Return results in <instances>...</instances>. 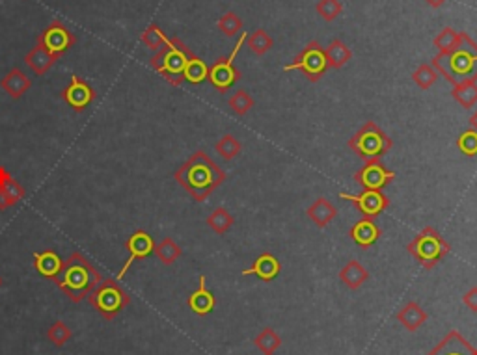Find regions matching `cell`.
Here are the masks:
<instances>
[{
  "instance_id": "obj_32",
  "label": "cell",
  "mask_w": 477,
  "mask_h": 355,
  "mask_svg": "<svg viewBox=\"0 0 477 355\" xmlns=\"http://www.w3.org/2000/svg\"><path fill=\"white\" fill-rule=\"evenodd\" d=\"M140 39H142V43L146 45L147 49H152V50H161L166 45V41H168V36L159 28V25H155V22H152L149 27L142 32V36H140Z\"/></svg>"
},
{
  "instance_id": "obj_43",
  "label": "cell",
  "mask_w": 477,
  "mask_h": 355,
  "mask_svg": "<svg viewBox=\"0 0 477 355\" xmlns=\"http://www.w3.org/2000/svg\"><path fill=\"white\" fill-rule=\"evenodd\" d=\"M10 207H13V204H11V201L8 200V197H6L4 192L0 190V210H8Z\"/></svg>"
},
{
  "instance_id": "obj_6",
  "label": "cell",
  "mask_w": 477,
  "mask_h": 355,
  "mask_svg": "<svg viewBox=\"0 0 477 355\" xmlns=\"http://www.w3.org/2000/svg\"><path fill=\"white\" fill-rule=\"evenodd\" d=\"M408 253L416 258L425 270H433L436 264L451 251L450 242L440 237V232L433 227H425L419 235L408 242Z\"/></svg>"
},
{
  "instance_id": "obj_3",
  "label": "cell",
  "mask_w": 477,
  "mask_h": 355,
  "mask_svg": "<svg viewBox=\"0 0 477 355\" xmlns=\"http://www.w3.org/2000/svg\"><path fill=\"white\" fill-rule=\"evenodd\" d=\"M431 65L453 86L477 81V43L462 32L461 43L450 53L436 54Z\"/></svg>"
},
{
  "instance_id": "obj_33",
  "label": "cell",
  "mask_w": 477,
  "mask_h": 355,
  "mask_svg": "<svg viewBox=\"0 0 477 355\" xmlns=\"http://www.w3.org/2000/svg\"><path fill=\"white\" fill-rule=\"evenodd\" d=\"M461 36L462 32H455L453 28L445 27L442 32L434 38V47L438 49V54H445L453 50L457 45L461 43Z\"/></svg>"
},
{
  "instance_id": "obj_11",
  "label": "cell",
  "mask_w": 477,
  "mask_h": 355,
  "mask_svg": "<svg viewBox=\"0 0 477 355\" xmlns=\"http://www.w3.org/2000/svg\"><path fill=\"white\" fill-rule=\"evenodd\" d=\"M394 179H396V173L390 172V169L380 162V158L368 160L356 173H354V181H356L363 190H375V192H382Z\"/></svg>"
},
{
  "instance_id": "obj_44",
  "label": "cell",
  "mask_w": 477,
  "mask_h": 355,
  "mask_svg": "<svg viewBox=\"0 0 477 355\" xmlns=\"http://www.w3.org/2000/svg\"><path fill=\"white\" fill-rule=\"evenodd\" d=\"M429 6H433V8H440V6L444 4L445 0H425Z\"/></svg>"
},
{
  "instance_id": "obj_9",
  "label": "cell",
  "mask_w": 477,
  "mask_h": 355,
  "mask_svg": "<svg viewBox=\"0 0 477 355\" xmlns=\"http://www.w3.org/2000/svg\"><path fill=\"white\" fill-rule=\"evenodd\" d=\"M246 38H248L246 34H241V39H238L237 45H235V49L231 50V54H229L228 58H218L217 62L211 65V69H209L207 81L211 82L213 86L217 88L220 93H226L229 88L234 86L235 82L241 81V71L234 65V60L238 54L241 45L246 41Z\"/></svg>"
},
{
  "instance_id": "obj_21",
  "label": "cell",
  "mask_w": 477,
  "mask_h": 355,
  "mask_svg": "<svg viewBox=\"0 0 477 355\" xmlns=\"http://www.w3.org/2000/svg\"><path fill=\"white\" fill-rule=\"evenodd\" d=\"M306 214L317 227H326L337 216V209L326 197H319L306 209Z\"/></svg>"
},
{
  "instance_id": "obj_17",
  "label": "cell",
  "mask_w": 477,
  "mask_h": 355,
  "mask_svg": "<svg viewBox=\"0 0 477 355\" xmlns=\"http://www.w3.org/2000/svg\"><path fill=\"white\" fill-rule=\"evenodd\" d=\"M282 264L272 253H261L250 268L243 270V275H257L261 281H272L280 274Z\"/></svg>"
},
{
  "instance_id": "obj_24",
  "label": "cell",
  "mask_w": 477,
  "mask_h": 355,
  "mask_svg": "<svg viewBox=\"0 0 477 355\" xmlns=\"http://www.w3.org/2000/svg\"><path fill=\"white\" fill-rule=\"evenodd\" d=\"M427 312L423 311L417 302H408L403 307L401 311L397 312V320L405 326L408 331H417L423 323L427 322Z\"/></svg>"
},
{
  "instance_id": "obj_38",
  "label": "cell",
  "mask_w": 477,
  "mask_h": 355,
  "mask_svg": "<svg viewBox=\"0 0 477 355\" xmlns=\"http://www.w3.org/2000/svg\"><path fill=\"white\" fill-rule=\"evenodd\" d=\"M436 78H438V73H436V69H434L431 64H422L412 73V81L416 82L417 86L422 88V90H429V88H433Z\"/></svg>"
},
{
  "instance_id": "obj_34",
  "label": "cell",
  "mask_w": 477,
  "mask_h": 355,
  "mask_svg": "<svg viewBox=\"0 0 477 355\" xmlns=\"http://www.w3.org/2000/svg\"><path fill=\"white\" fill-rule=\"evenodd\" d=\"M246 43H248L252 53L257 54V56H263V54H267L272 49L274 41H272V38L265 32V30H261L260 28V30H255L254 34H250L248 38H246Z\"/></svg>"
},
{
  "instance_id": "obj_22",
  "label": "cell",
  "mask_w": 477,
  "mask_h": 355,
  "mask_svg": "<svg viewBox=\"0 0 477 355\" xmlns=\"http://www.w3.org/2000/svg\"><path fill=\"white\" fill-rule=\"evenodd\" d=\"M340 279H342V283L347 286V288L358 291V288H362L363 283L369 279V272L363 268L362 263L351 260V263H347L342 270H340Z\"/></svg>"
},
{
  "instance_id": "obj_41",
  "label": "cell",
  "mask_w": 477,
  "mask_h": 355,
  "mask_svg": "<svg viewBox=\"0 0 477 355\" xmlns=\"http://www.w3.org/2000/svg\"><path fill=\"white\" fill-rule=\"evenodd\" d=\"M47 339L55 346H64L71 339V329L65 322H55L47 331Z\"/></svg>"
},
{
  "instance_id": "obj_15",
  "label": "cell",
  "mask_w": 477,
  "mask_h": 355,
  "mask_svg": "<svg viewBox=\"0 0 477 355\" xmlns=\"http://www.w3.org/2000/svg\"><path fill=\"white\" fill-rule=\"evenodd\" d=\"M427 355H477V350L457 329H453Z\"/></svg>"
},
{
  "instance_id": "obj_19",
  "label": "cell",
  "mask_w": 477,
  "mask_h": 355,
  "mask_svg": "<svg viewBox=\"0 0 477 355\" xmlns=\"http://www.w3.org/2000/svg\"><path fill=\"white\" fill-rule=\"evenodd\" d=\"M62 266H64V260L60 258L55 249H45V251L34 253V268L38 270L39 275H43L47 279H55Z\"/></svg>"
},
{
  "instance_id": "obj_28",
  "label": "cell",
  "mask_w": 477,
  "mask_h": 355,
  "mask_svg": "<svg viewBox=\"0 0 477 355\" xmlns=\"http://www.w3.org/2000/svg\"><path fill=\"white\" fill-rule=\"evenodd\" d=\"M0 190L4 192L6 197L11 201V204H17L25 197V188L6 172V167L0 166Z\"/></svg>"
},
{
  "instance_id": "obj_10",
  "label": "cell",
  "mask_w": 477,
  "mask_h": 355,
  "mask_svg": "<svg viewBox=\"0 0 477 355\" xmlns=\"http://www.w3.org/2000/svg\"><path fill=\"white\" fill-rule=\"evenodd\" d=\"M38 43L49 50L55 56V60H60L76 43V38L64 22L55 19V21H51L49 27L41 30V34L38 36Z\"/></svg>"
},
{
  "instance_id": "obj_16",
  "label": "cell",
  "mask_w": 477,
  "mask_h": 355,
  "mask_svg": "<svg viewBox=\"0 0 477 355\" xmlns=\"http://www.w3.org/2000/svg\"><path fill=\"white\" fill-rule=\"evenodd\" d=\"M349 237L353 238L354 242L363 249H369L380 237H382V229L375 223L373 218H363L358 223H354L349 231Z\"/></svg>"
},
{
  "instance_id": "obj_26",
  "label": "cell",
  "mask_w": 477,
  "mask_h": 355,
  "mask_svg": "<svg viewBox=\"0 0 477 355\" xmlns=\"http://www.w3.org/2000/svg\"><path fill=\"white\" fill-rule=\"evenodd\" d=\"M451 95L455 99L462 108H473L477 104V81L464 82V84H459V86H453L451 90Z\"/></svg>"
},
{
  "instance_id": "obj_42",
  "label": "cell",
  "mask_w": 477,
  "mask_h": 355,
  "mask_svg": "<svg viewBox=\"0 0 477 355\" xmlns=\"http://www.w3.org/2000/svg\"><path fill=\"white\" fill-rule=\"evenodd\" d=\"M462 302H464V305H466L470 311L477 312V286H472V288L462 296Z\"/></svg>"
},
{
  "instance_id": "obj_1",
  "label": "cell",
  "mask_w": 477,
  "mask_h": 355,
  "mask_svg": "<svg viewBox=\"0 0 477 355\" xmlns=\"http://www.w3.org/2000/svg\"><path fill=\"white\" fill-rule=\"evenodd\" d=\"M175 181L194 201L209 200V195L226 181V173L206 151H196L175 172Z\"/></svg>"
},
{
  "instance_id": "obj_14",
  "label": "cell",
  "mask_w": 477,
  "mask_h": 355,
  "mask_svg": "<svg viewBox=\"0 0 477 355\" xmlns=\"http://www.w3.org/2000/svg\"><path fill=\"white\" fill-rule=\"evenodd\" d=\"M125 249H127V253H129V258H127V263L123 264V268H121V272L118 274V279H121V277L127 274V270L133 266L135 260H142V258H146L147 255L153 253V249H155V240H153L152 235H147L146 231H136L127 238Z\"/></svg>"
},
{
  "instance_id": "obj_40",
  "label": "cell",
  "mask_w": 477,
  "mask_h": 355,
  "mask_svg": "<svg viewBox=\"0 0 477 355\" xmlns=\"http://www.w3.org/2000/svg\"><path fill=\"white\" fill-rule=\"evenodd\" d=\"M457 147L461 149L462 155L466 156H477V130L468 129L464 130L459 140H457Z\"/></svg>"
},
{
  "instance_id": "obj_35",
  "label": "cell",
  "mask_w": 477,
  "mask_h": 355,
  "mask_svg": "<svg viewBox=\"0 0 477 355\" xmlns=\"http://www.w3.org/2000/svg\"><path fill=\"white\" fill-rule=\"evenodd\" d=\"M215 149H217V153L222 156L224 160H234L235 156H238L243 146H241V141H238L234 134H224L222 138L217 141Z\"/></svg>"
},
{
  "instance_id": "obj_30",
  "label": "cell",
  "mask_w": 477,
  "mask_h": 355,
  "mask_svg": "<svg viewBox=\"0 0 477 355\" xmlns=\"http://www.w3.org/2000/svg\"><path fill=\"white\" fill-rule=\"evenodd\" d=\"M254 344L257 350H261L265 355H272L282 346V337L272 328H265L257 337L254 339Z\"/></svg>"
},
{
  "instance_id": "obj_46",
  "label": "cell",
  "mask_w": 477,
  "mask_h": 355,
  "mask_svg": "<svg viewBox=\"0 0 477 355\" xmlns=\"http://www.w3.org/2000/svg\"><path fill=\"white\" fill-rule=\"evenodd\" d=\"M0 285H2V279H0Z\"/></svg>"
},
{
  "instance_id": "obj_36",
  "label": "cell",
  "mask_w": 477,
  "mask_h": 355,
  "mask_svg": "<svg viewBox=\"0 0 477 355\" xmlns=\"http://www.w3.org/2000/svg\"><path fill=\"white\" fill-rule=\"evenodd\" d=\"M217 25L218 30H220L224 36H228V38H235V36H238L241 30H243V21H241V17H238L235 11L224 13V15L218 19Z\"/></svg>"
},
{
  "instance_id": "obj_31",
  "label": "cell",
  "mask_w": 477,
  "mask_h": 355,
  "mask_svg": "<svg viewBox=\"0 0 477 355\" xmlns=\"http://www.w3.org/2000/svg\"><path fill=\"white\" fill-rule=\"evenodd\" d=\"M207 75H209V67L206 65V62L198 56H192V60L184 67L183 78L190 84H201L203 81H207Z\"/></svg>"
},
{
  "instance_id": "obj_23",
  "label": "cell",
  "mask_w": 477,
  "mask_h": 355,
  "mask_svg": "<svg viewBox=\"0 0 477 355\" xmlns=\"http://www.w3.org/2000/svg\"><path fill=\"white\" fill-rule=\"evenodd\" d=\"M55 62H56L55 56L39 43L34 45L32 49H30V53L25 56V64H27L36 75H45V73L55 65Z\"/></svg>"
},
{
  "instance_id": "obj_2",
  "label": "cell",
  "mask_w": 477,
  "mask_h": 355,
  "mask_svg": "<svg viewBox=\"0 0 477 355\" xmlns=\"http://www.w3.org/2000/svg\"><path fill=\"white\" fill-rule=\"evenodd\" d=\"M103 281L99 270L93 266L82 253H71L64 260V266L60 270L53 283L69 298L73 303H81L88 298L90 292L95 291V286Z\"/></svg>"
},
{
  "instance_id": "obj_29",
  "label": "cell",
  "mask_w": 477,
  "mask_h": 355,
  "mask_svg": "<svg viewBox=\"0 0 477 355\" xmlns=\"http://www.w3.org/2000/svg\"><path fill=\"white\" fill-rule=\"evenodd\" d=\"M153 253L157 255V258L161 260L163 264H166V266H170V264H174L175 260H177L179 257H181V248L177 246V242H175L174 238H164V240H161L159 244H155V249H153Z\"/></svg>"
},
{
  "instance_id": "obj_37",
  "label": "cell",
  "mask_w": 477,
  "mask_h": 355,
  "mask_svg": "<svg viewBox=\"0 0 477 355\" xmlns=\"http://www.w3.org/2000/svg\"><path fill=\"white\" fill-rule=\"evenodd\" d=\"M315 10H317V15H319L323 21L332 22L342 15L343 4L340 0H319L317 6H315Z\"/></svg>"
},
{
  "instance_id": "obj_45",
  "label": "cell",
  "mask_w": 477,
  "mask_h": 355,
  "mask_svg": "<svg viewBox=\"0 0 477 355\" xmlns=\"http://www.w3.org/2000/svg\"><path fill=\"white\" fill-rule=\"evenodd\" d=\"M470 123H472V129L477 130V112L472 116V119H470Z\"/></svg>"
},
{
  "instance_id": "obj_25",
  "label": "cell",
  "mask_w": 477,
  "mask_h": 355,
  "mask_svg": "<svg viewBox=\"0 0 477 355\" xmlns=\"http://www.w3.org/2000/svg\"><path fill=\"white\" fill-rule=\"evenodd\" d=\"M325 53L330 69H340V67H343V65L347 64L349 60L353 58V50L349 49L342 39H334V41H330V45L326 47Z\"/></svg>"
},
{
  "instance_id": "obj_39",
  "label": "cell",
  "mask_w": 477,
  "mask_h": 355,
  "mask_svg": "<svg viewBox=\"0 0 477 355\" xmlns=\"http://www.w3.org/2000/svg\"><path fill=\"white\" fill-rule=\"evenodd\" d=\"M254 104H255L254 99L250 97V93H246L244 90L235 92L228 101V106L231 108L237 116H246V113L254 108Z\"/></svg>"
},
{
  "instance_id": "obj_5",
  "label": "cell",
  "mask_w": 477,
  "mask_h": 355,
  "mask_svg": "<svg viewBox=\"0 0 477 355\" xmlns=\"http://www.w3.org/2000/svg\"><path fill=\"white\" fill-rule=\"evenodd\" d=\"M349 149L356 153L363 162L375 160V158H382L386 153L390 151L394 141L384 130L380 129L375 121H368L362 125V129L358 130L356 134L347 141Z\"/></svg>"
},
{
  "instance_id": "obj_8",
  "label": "cell",
  "mask_w": 477,
  "mask_h": 355,
  "mask_svg": "<svg viewBox=\"0 0 477 355\" xmlns=\"http://www.w3.org/2000/svg\"><path fill=\"white\" fill-rule=\"evenodd\" d=\"M328 67V60H326L325 49L321 47L317 41H309L298 54L297 58L283 67V71H300L309 82H317L325 76Z\"/></svg>"
},
{
  "instance_id": "obj_27",
  "label": "cell",
  "mask_w": 477,
  "mask_h": 355,
  "mask_svg": "<svg viewBox=\"0 0 477 355\" xmlns=\"http://www.w3.org/2000/svg\"><path fill=\"white\" fill-rule=\"evenodd\" d=\"M234 223L235 218L229 214L228 209H224V207H218V209H215L211 214L207 216V225L211 227L217 235H226V232L231 229Z\"/></svg>"
},
{
  "instance_id": "obj_7",
  "label": "cell",
  "mask_w": 477,
  "mask_h": 355,
  "mask_svg": "<svg viewBox=\"0 0 477 355\" xmlns=\"http://www.w3.org/2000/svg\"><path fill=\"white\" fill-rule=\"evenodd\" d=\"M88 303L105 318V320H114L119 312L130 303V296L121 288L116 279L101 281L95 291L88 294Z\"/></svg>"
},
{
  "instance_id": "obj_47",
  "label": "cell",
  "mask_w": 477,
  "mask_h": 355,
  "mask_svg": "<svg viewBox=\"0 0 477 355\" xmlns=\"http://www.w3.org/2000/svg\"><path fill=\"white\" fill-rule=\"evenodd\" d=\"M272 355H274V354H272Z\"/></svg>"
},
{
  "instance_id": "obj_20",
  "label": "cell",
  "mask_w": 477,
  "mask_h": 355,
  "mask_svg": "<svg viewBox=\"0 0 477 355\" xmlns=\"http://www.w3.org/2000/svg\"><path fill=\"white\" fill-rule=\"evenodd\" d=\"M215 303H217L215 302V296H213V292L206 285V277L200 275V285L189 296V307L198 316H206V314H209L215 309Z\"/></svg>"
},
{
  "instance_id": "obj_4",
  "label": "cell",
  "mask_w": 477,
  "mask_h": 355,
  "mask_svg": "<svg viewBox=\"0 0 477 355\" xmlns=\"http://www.w3.org/2000/svg\"><path fill=\"white\" fill-rule=\"evenodd\" d=\"M192 56H194L192 50L181 39L168 38V41H166L163 49L153 54L149 64H152V67L157 71L159 75L163 76L164 81L177 88L184 82V67L192 60Z\"/></svg>"
},
{
  "instance_id": "obj_18",
  "label": "cell",
  "mask_w": 477,
  "mask_h": 355,
  "mask_svg": "<svg viewBox=\"0 0 477 355\" xmlns=\"http://www.w3.org/2000/svg\"><path fill=\"white\" fill-rule=\"evenodd\" d=\"M30 86H32L30 76L25 75V71H21L19 67L11 69L10 73L0 81V88H2L11 99H21L22 95L30 90Z\"/></svg>"
},
{
  "instance_id": "obj_12",
  "label": "cell",
  "mask_w": 477,
  "mask_h": 355,
  "mask_svg": "<svg viewBox=\"0 0 477 355\" xmlns=\"http://www.w3.org/2000/svg\"><path fill=\"white\" fill-rule=\"evenodd\" d=\"M340 197L345 201H353L363 218H375L390 207V200L382 192H375V190H363L362 194L358 195L340 194Z\"/></svg>"
},
{
  "instance_id": "obj_13",
  "label": "cell",
  "mask_w": 477,
  "mask_h": 355,
  "mask_svg": "<svg viewBox=\"0 0 477 355\" xmlns=\"http://www.w3.org/2000/svg\"><path fill=\"white\" fill-rule=\"evenodd\" d=\"M62 99L69 104L75 112L86 110L95 101V90L81 76H71L69 86L62 92Z\"/></svg>"
}]
</instances>
